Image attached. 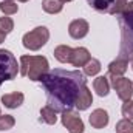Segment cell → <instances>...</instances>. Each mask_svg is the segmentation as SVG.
I'll return each mask as SVG.
<instances>
[{
	"instance_id": "cell-20",
	"label": "cell",
	"mask_w": 133,
	"mask_h": 133,
	"mask_svg": "<svg viewBox=\"0 0 133 133\" xmlns=\"http://www.w3.org/2000/svg\"><path fill=\"white\" fill-rule=\"evenodd\" d=\"M0 11L5 16H12L19 11V5L14 0H3V2H0Z\"/></svg>"
},
{
	"instance_id": "cell-23",
	"label": "cell",
	"mask_w": 133,
	"mask_h": 133,
	"mask_svg": "<svg viewBox=\"0 0 133 133\" xmlns=\"http://www.w3.org/2000/svg\"><path fill=\"white\" fill-rule=\"evenodd\" d=\"M14 124H16V119L11 115L0 116V130H9L14 127Z\"/></svg>"
},
{
	"instance_id": "cell-11",
	"label": "cell",
	"mask_w": 133,
	"mask_h": 133,
	"mask_svg": "<svg viewBox=\"0 0 133 133\" xmlns=\"http://www.w3.org/2000/svg\"><path fill=\"white\" fill-rule=\"evenodd\" d=\"M91 104H93V95H91V91L88 90V87L84 85L82 90L79 91V96H77V99H76V105H74V107H76L79 111H84V110H87Z\"/></svg>"
},
{
	"instance_id": "cell-28",
	"label": "cell",
	"mask_w": 133,
	"mask_h": 133,
	"mask_svg": "<svg viewBox=\"0 0 133 133\" xmlns=\"http://www.w3.org/2000/svg\"><path fill=\"white\" fill-rule=\"evenodd\" d=\"M0 116H2V111H0Z\"/></svg>"
},
{
	"instance_id": "cell-1",
	"label": "cell",
	"mask_w": 133,
	"mask_h": 133,
	"mask_svg": "<svg viewBox=\"0 0 133 133\" xmlns=\"http://www.w3.org/2000/svg\"><path fill=\"white\" fill-rule=\"evenodd\" d=\"M40 82L46 93V105H50L56 113L71 110L76 105L79 91L84 85H87V79L82 71H68L62 68L48 71Z\"/></svg>"
},
{
	"instance_id": "cell-5",
	"label": "cell",
	"mask_w": 133,
	"mask_h": 133,
	"mask_svg": "<svg viewBox=\"0 0 133 133\" xmlns=\"http://www.w3.org/2000/svg\"><path fill=\"white\" fill-rule=\"evenodd\" d=\"M50 39V31L46 26H37L31 31L25 34L22 37V42H23V46L26 50H31V51H37L40 50Z\"/></svg>"
},
{
	"instance_id": "cell-13",
	"label": "cell",
	"mask_w": 133,
	"mask_h": 133,
	"mask_svg": "<svg viewBox=\"0 0 133 133\" xmlns=\"http://www.w3.org/2000/svg\"><path fill=\"white\" fill-rule=\"evenodd\" d=\"M93 88L95 91L99 95L101 98L107 96L110 93V84H108V77L107 76H98L95 81H93Z\"/></svg>"
},
{
	"instance_id": "cell-17",
	"label": "cell",
	"mask_w": 133,
	"mask_h": 133,
	"mask_svg": "<svg viewBox=\"0 0 133 133\" xmlns=\"http://www.w3.org/2000/svg\"><path fill=\"white\" fill-rule=\"evenodd\" d=\"M42 8L48 14H57L62 11L64 3L61 0H42Z\"/></svg>"
},
{
	"instance_id": "cell-12",
	"label": "cell",
	"mask_w": 133,
	"mask_h": 133,
	"mask_svg": "<svg viewBox=\"0 0 133 133\" xmlns=\"http://www.w3.org/2000/svg\"><path fill=\"white\" fill-rule=\"evenodd\" d=\"M23 101H25V96L20 91H14V93H8V95L2 96V102L8 108H17L23 104Z\"/></svg>"
},
{
	"instance_id": "cell-15",
	"label": "cell",
	"mask_w": 133,
	"mask_h": 133,
	"mask_svg": "<svg viewBox=\"0 0 133 133\" xmlns=\"http://www.w3.org/2000/svg\"><path fill=\"white\" fill-rule=\"evenodd\" d=\"M71 54H73V48L68 45H59L54 48V57L62 64H68L71 61Z\"/></svg>"
},
{
	"instance_id": "cell-2",
	"label": "cell",
	"mask_w": 133,
	"mask_h": 133,
	"mask_svg": "<svg viewBox=\"0 0 133 133\" xmlns=\"http://www.w3.org/2000/svg\"><path fill=\"white\" fill-rule=\"evenodd\" d=\"M121 28V48L118 59L132 61L133 59V12H124L118 16Z\"/></svg>"
},
{
	"instance_id": "cell-18",
	"label": "cell",
	"mask_w": 133,
	"mask_h": 133,
	"mask_svg": "<svg viewBox=\"0 0 133 133\" xmlns=\"http://www.w3.org/2000/svg\"><path fill=\"white\" fill-rule=\"evenodd\" d=\"M87 2L93 9L101 11V12H108V9L115 3V0H87Z\"/></svg>"
},
{
	"instance_id": "cell-9",
	"label": "cell",
	"mask_w": 133,
	"mask_h": 133,
	"mask_svg": "<svg viewBox=\"0 0 133 133\" xmlns=\"http://www.w3.org/2000/svg\"><path fill=\"white\" fill-rule=\"evenodd\" d=\"M88 121H90V125L93 129H104L108 125V121H110V116L108 113L104 110V108H96L95 111H91V115L88 116Z\"/></svg>"
},
{
	"instance_id": "cell-6",
	"label": "cell",
	"mask_w": 133,
	"mask_h": 133,
	"mask_svg": "<svg viewBox=\"0 0 133 133\" xmlns=\"http://www.w3.org/2000/svg\"><path fill=\"white\" fill-rule=\"evenodd\" d=\"M111 87L115 88L118 98L121 101H129L133 96V82L127 77H115L111 76Z\"/></svg>"
},
{
	"instance_id": "cell-16",
	"label": "cell",
	"mask_w": 133,
	"mask_h": 133,
	"mask_svg": "<svg viewBox=\"0 0 133 133\" xmlns=\"http://www.w3.org/2000/svg\"><path fill=\"white\" fill-rule=\"evenodd\" d=\"M40 121H42V122H45V124H50V125L56 124V121H57L56 111H54L50 105L42 107V108H40Z\"/></svg>"
},
{
	"instance_id": "cell-24",
	"label": "cell",
	"mask_w": 133,
	"mask_h": 133,
	"mask_svg": "<svg viewBox=\"0 0 133 133\" xmlns=\"http://www.w3.org/2000/svg\"><path fill=\"white\" fill-rule=\"evenodd\" d=\"M122 116L127 118V119H132L133 121V99H129V101H124L122 104Z\"/></svg>"
},
{
	"instance_id": "cell-22",
	"label": "cell",
	"mask_w": 133,
	"mask_h": 133,
	"mask_svg": "<svg viewBox=\"0 0 133 133\" xmlns=\"http://www.w3.org/2000/svg\"><path fill=\"white\" fill-rule=\"evenodd\" d=\"M14 30V22L11 17H0V31L5 34H9Z\"/></svg>"
},
{
	"instance_id": "cell-25",
	"label": "cell",
	"mask_w": 133,
	"mask_h": 133,
	"mask_svg": "<svg viewBox=\"0 0 133 133\" xmlns=\"http://www.w3.org/2000/svg\"><path fill=\"white\" fill-rule=\"evenodd\" d=\"M5 37H6V34L0 31V43H3V42H5Z\"/></svg>"
},
{
	"instance_id": "cell-3",
	"label": "cell",
	"mask_w": 133,
	"mask_h": 133,
	"mask_svg": "<svg viewBox=\"0 0 133 133\" xmlns=\"http://www.w3.org/2000/svg\"><path fill=\"white\" fill-rule=\"evenodd\" d=\"M50 71V64L45 56H20V74L30 81H40Z\"/></svg>"
},
{
	"instance_id": "cell-8",
	"label": "cell",
	"mask_w": 133,
	"mask_h": 133,
	"mask_svg": "<svg viewBox=\"0 0 133 133\" xmlns=\"http://www.w3.org/2000/svg\"><path fill=\"white\" fill-rule=\"evenodd\" d=\"M88 30H90V25L85 19H76L68 25V34L76 40L84 39L88 34Z\"/></svg>"
},
{
	"instance_id": "cell-10",
	"label": "cell",
	"mask_w": 133,
	"mask_h": 133,
	"mask_svg": "<svg viewBox=\"0 0 133 133\" xmlns=\"http://www.w3.org/2000/svg\"><path fill=\"white\" fill-rule=\"evenodd\" d=\"M90 59H91L90 51L87 48H84V46H77V48H73V54H71L70 64L73 66H84Z\"/></svg>"
},
{
	"instance_id": "cell-21",
	"label": "cell",
	"mask_w": 133,
	"mask_h": 133,
	"mask_svg": "<svg viewBox=\"0 0 133 133\" xmlns=\"http://www.w3.org/2000/svg\"><path fill=\"white\" fill-rule=\"evenodd\" d=\"M115 130H116V133H133V121L127 119V118L118 121L115 125Z\"/></svg>"
},
{
	"instance_id": "cell-7",
	"label": "cell",
	"mask_w": 133,
	"mask_h": 133,
	"mask_svg": "<svg viewBox=\"0 0 133 133\" xmlns=\"http://www.w3.org/2000/svg\"><path fill=\"white\" fill-rule=\"evenodd\" d=\"M62 125L70 133H84V130H85L82 118L71 110L62 113Z\"/></svg>"
},
{
	"instance_id": "cell-19",
	"label": "cell",
	"mask_w": 133,
	"mask_h": 133,
	"mask_svg": "<svg viewBox=\"0 0 133 133\" xmlns=\"http://www.w3.org/2000/svg\"><path fill=\"white\" fill-rule=\"evenodd\" d=\"M101 71V62L98 59H90L85 65H84V74L85 76H96Z\"/></svg>"
},
{
	"instance_id": "cell-27",
	"label": "cell",
	"mask_w": 133,
	"mask_h": 133,
	"mask_svg": "<svg viewBox=\"0 0 133 133\" xmlns=\"http://www.w3.org/2000/svg\"><path fill=\"white\" fill-rule=\"evenodd\" d=\"M132 68H133V59H132Z\"/></svg>"
},
{
	"instance_id": "cell-4",
	"label": "cell",
	"mask_w": 133,
	"mask_h": 133,
	"mask_svg": "<svg viewBox=\"0 0 133 133\" xmlns=\"http://www.w3.org/2000/svg\"><path fill=\"white\" fill-rule=\"evenodd\" d=\"M19 65L16 56L8 50H0V85L5 81H12L17 76Z\"/></svg>"
},
{
	"instance_id": "cell-26",
	"label": "cell",
	"mask_w": 133,
	"mask_h": 133,
	"mask_svg": "<svg viewBox=\"0 0 133 133\" xmlns=\"http://www.w3.org/2000/svg\"><path fill=\"white\" fill-rule=\"evenodd\" d=\"M62 3H68V2H73V0H61Z\"/></svg>"
},
{
	"instance_id": "cell-14",
	"label": "cell",
	"mask_w": 133,
	"mask_h": 133,
	"mask_svg": "<svg viewBox=\"0 0 133 133\" xmlns=\"http://www.w3.org/2000/svg\"><path fill=\"white\" fill-rule=\"evenodd\" d=\"M127 66H129V62H127V61L116 57V61H113V62L108 65V73H110V76L119 77V76H122V74L127 71Z\"/></svg>"
}]
</instances>
